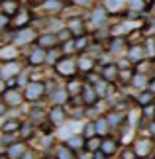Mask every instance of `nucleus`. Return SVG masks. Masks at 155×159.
I'll list each match as a JSON object with an SVG mask.
<instances>
[{
  "label": "nucleus",
  "mask_w": 155,
  "mask_h": 159,
  "mask_svg": "<svg viewBox=\"0 0 155 159\" xmlns=\"http://www.w3.org/2000/svg\"><path fill=\"white\" fill-rule=\"evenodd\" d=\"M43 93H45V87H43L41 83H30L28 89H26V98L28 100H38Z\"/></svg>",
  "instance_id": "1"
},
{
  "label": "nucleus",
  "mask_w": 155,
  "mask_h": 159,
  "mask_svg": "<svg viewBox=\"0 0 155 159\" xmlns=\"http://www.w3.org/2000/svg\"><path fill=\"white\" fill-rule=\"evenodd\" d=\"M79 122H69V124H63L61 126V130H59V136L63 138V139H71L73 136H77V132H79Z\"/></svg>",
  "instance_id": "2"
},
{
  "label": "nucleus",
  "mask_w": 155,
  "mask_h": 159,
  "mask_svg": "<svg viewBox=\"0 0 155 159\" xmlns=\"http://www.w3.org/2000/svg\"><path fill=\"white\" fill-rule=\"evenodd\" d=\"M57 73L63 77H71L73 73H75V63H73L71 59H63L57 63Z\"/></svg>",
  "instance_id": "3"
},
{
  "label": "nucleus",
  "mask_w": 155,
  "mask_h": 159,
  "mask_svg": "<svg viewBox=\"0 0 155 159\" xmlns=\"http://www.w3.org/2000/svg\"><path fill=\"white\" fill-rule=\"evenodd\" d=\"M18 57V49L14 45H2L0 47V59L2 61H12Z\"/></svg>",
  "instance_id": "4"
},
{
  "label": "nucleus",
  "mask_w": 155,
  "mask_h": 159,
  "mask_svg": "<svg viewBox=\"0 0 155 159\" xmlns=\"http://www.w3.org/2000/svg\"><path fill=\"white\" fill-rule=\"evenodd\" d=\"M67 26H69L71 34H83L84 32V22L80 20V18H71V20L67 22Z\"/></svg>",
  "instance_id": "5"
},
{
  "label": "nucleus",
  "mask_w": 155,
  "mask_h": 159,
  "mask_svg": "<svg viewBox=\"0 0 155 159\" xmlns=\"http://www.w3.org/2000/svg\"><path fill=\"white\" fill-rule=\"evenodd\" d=\"M20 100H22V96L18 94L16 90H6V93H4V104L18 106V104H20Z\"/></svg>",
  "instance_id": "6"
},
{
  "label": "nucleus",
  "mask_w": 155,
  "mask_h": 159,
  "mask_svg": "<svg viewBox=\"0 0 155 159\" xmlns=\"http://www.w3.org/2000/svg\"><path fill=\"white\" fill-rule=\"evenodd\" d=\"M49 120H51L53 124H63V120H65L63 106H55V108H51V112H49Z\"/></svg>",
  "instance_id": "7"
},
{
  "label": "nucleus",
  "mask_w": 155,
  "mask_h": 159,
  "mask_svg": "<svg viewBox=\"0 0 155 159\" xmlns=\"http://www.w3.org/2000/svg\"><path fill=\"white\" fill-rule=\"evenodd\" d=\"M32 39H34L32 30H20V32H16V43H30Z\"/></svg>",
  "instance_id": "8"
},
{
  "label": "nucleus",
  "mask_w": 155,
  "mask_h": 159,
  "mask_svg": "<svg viewBox=\"0 0 155 159\" xmlns=\"http://www.w3.org/2000/svg\"><path fill=\"white\" fill-rule=\"evenodd\" d=\"M24 151H26V148H24L22 143H12L8 148V157L10 159H20L24 155Z\"/></svg>",
  "instance_id": "9"
},
{
  "label": "nucleus",
  "mask_w": 155,
  "mask_h": 159,
  "mask_svg": "<svg viewBox=\"0 0 155 159\" xmlns=\"http://www.w3.org/2000/svg\"><path fill=\"white\" fill-rule=\"evenodd\" d=\"M43 61H45V51L39 49V47L30 53V63H32V65H41Z\"/></svg>",
  "instance_id": "10"
},
{
  "label": "nucleus",
  "mask_w": 155,
  "mask_h": 159,
  "mask_svg": "<svg viewBox=\"0 0 155 159\" xmlns=\"http://www.w3.org/2000/svg\"><path fill=\"white\" fill-rule=\"evenodd\" d=\"M83 100L86 102V104H94V100H96V90L92 89V87H84V89H83Z\"/></svg>",
  "instance_id": "11"
},
{
  "label": "nucleus",
  "mask_w": 155,
  "mask_h": 159,
  "mask_svg": "<svg viewBox=\"0 0 155 159\" xmlns=\"http://www.w3.org/2000/svg\"><path fill=\"white\" fill-rule=\"evenodd\" d=\"M151 149V142L149 139H141V142H138V145H135V153L138 155H147Z\"/></svg>",
  "instance_id": "12"
},
{
  "label": "nucleus",
  "mask_w": 155,
  "mask_h": 159,
  "mask_svg": "<svg viewBox=\"0 0 155 159\" xmlns=\"http://www.w3.org/2000/svg\"><path fill=\"white\" fill-rule=\"evenodd\" d=\"M102 77L106 79V81H114V79L118 77V67L116 65H106L102 71Z\"/></svg>",
  "instance_id": "13"
},
{
  "label": "nucleus",
  "mask_w": 155,
  "mask_h": 159,
  "mask_svg": "<svg viewBox=\"0 0 155 159\" xmlns=\"http://www.w3.org/2000/svg\"><path fill=\"white\" fill-rule=\"evenodd\" d=\"M120 8H124V2H122V0H110V2L104 4V10H106V12H112V14H114V12H120Z\"/></svg>",
  "instance_id": "14"
},
{
  "label": "nucleus",
  "mask_w": 155,
  "mask_h": 159,
  "mask_svg": "<svg viewBox=\"0 0 155 159\" xmlns=\"http://www.w3.org/2000/svg\"><path fill=\"white\" fill-rule=\"evenodd\" d=\"M100 149H102L104 155H112L114 151H116V143L112 142V139H104L102 145H100Z\"/></svg>",
  "instance_id": "15"
},
{
  "label": "nucleus",
  "mask_w": 155,
  "mask_h": 159,
  "mask_svg": "<svg viewBox=\"0 0 155 159\" xmlns=\"http://www.w3.org/2000/svg\"><path fill=\"white\" fill-rule=\"evenodd\" d=\"M55 41H57L55 35H41L39 38V49H43V47H53Z\"/></svg>",
  "instance_id": "16"
},
{
  "label": "nucleus",
  "mask_w": 155,
  "mask_h": 159,
  "mask_svg": "<svg viewBox=\"0 0 155 159\" xmlns=\"http://www.w3.org/2000/svg\"><path fill=\"white\" fill-rule=\"evenodd\" d=\"M30 20V12L28 10H18V14H16V26H26V22Z\"/></svg>",
  "instance_id": "17"
},
{
  "label": "nucleus",
  "mask_w": 155,
  "mask_h": 159,
  "mask_svg": "<svg viewBox=\"0 0 155 159\" xmlns=\"http://www.w3.org/2000/svg\"><path fill=\"white\" fill-rule=\"evenodd\" d=\"M16 71H18V65H16V63L6 65L4 69L0 71V79H2V77H14V75H16Z\"/></svg>",
  "instance_id": "18"
},
{
  "label": "nucleus",
  "mask_w": 155,
  "mask_h": 159,
  "mask_svg": "<svg viewBox=\"0 0 155 159\" xmlns=\"http://www.w3.org/2000/svg\"><path fill=\"white\" fill-rule=\"evenodd\" d=\"M106 130H108V122L106 120H96L94 122V132L98 134V136H104Z\"/></svg>",
  "instance_id": "19"
},
{
  "label": "nucleus",
  "mask_w": 155,
  "mask_h": 159,
  "mask_svg": "<svg viewBox=\"0 0 155 159\" xmlns=\"http://www.w3.org/2000/svg\"><path fill=\"white\" fill-rule=\"evenodd\" d=\"M92 69V59L90 57H79V71H90Z\"/></svg>",
  "instance_id": "20"
},
{
  "label": "nucleus",
  "mask_w": 155,
  "mask_h": 159,
  "mask_svg": "<svg viewBox=\"0 0 155 159\" xmlns=\"http://www.w3.org/2000/svg\"><path fill=\"white\" fill-rule=\"evenodd\" d=\"M144 57V49L141 47H132L130 49V61H139Z\"/></svg>",
  "instance_id": "21"
},
{
  "label": "nucleus",
  "mask_w": 155,
  "mask_h": 159,
  "mask_svg": "<svg viewBox=\"0 0 155 159\" xmlns=\"http://www.w3.org/2000/svg\"><path fill=\"white\" fill-rule=\"evenodd\" d=\"M57 159H73V153H71V149L69 148H63V145H61V148H57Z\"/></svg>",
  "instance_id": "22"
},
{
  "label": "nucleus",
  "mask_w": 155,
  "mask_h": 159,
  "mask_svg": "<svg viewBox=\"0 0 155 159\" xmlns=\"http://www.w3.org/2000/svg\"><path fill=\"white\" fill-rule=\"evenodd\" d=\"M2 8L6 14H16L18 12V4L16 2H2Z\"/></svg>",
  "instance_id": "23"
},
{
  "label": "nucleus",
  "mask_w": 155,
  "mask_h": 159,
  "mask_svg": "<svg viewBox=\"0 0 155 159\" xmlns=\"http://www.w3.org/2000/svg\"><path fill=\"white\" fill-rule=\"evenodd\" d=\"M151 98H153V94H151V93H141L138 100H139V104H141V106H149Z\"/></svg>",
  "instance_id": "24"
},
{
  "label": "nucleus",
  "mask_w": 155,
  "mask_h": 159,
  "mask_svg": "<svg viewBox=\"0 0 155 159\" xmlns=\"http://www.w3.org/2000/svg\"><path fill=\"white\" fill-rule=\"evenodd\" d=\"M18 128H20V124H18L16 120H10V122H6V124L2 126V130L4 132H16Z\"/></svg>",
  "instance_id": "25"
},
{
  "label": "nucleus",
  "mask_w": 155,
  "mask_h": 159,
  "mask_svg": "<svg viewBox=\"0 0 155 159\" xmlns=\"http://www.w3.org/2000/svg\"><path fill=\"white\" fill-rule=\"evenodd\" d=\"M104 18H106V10H104V8H96L94 14H92V20H94V22H102Z\"/></svg>",
  "instance_id": "26"
},
{
  "label": "nucleus",
  "mask_w": 155,
  "mask_h": 159,
  "mask_svg": "<svg viewBox=\"0 0 155 159\" xmlns=\"http://www.w3.org/2000/svg\"><path fill=\"white\" fill-rule=\"evenodd\" d=\"M100 145H102V142H100L98 138H90V139H89V143H86V148H89L90 151H94L96 148H100Z\"/></svg>",
  "instance_id": "27"
},
{
  "label": "nucleus",
  "mask_w": 155,
  "mask_h": 159,
  "mask_svg": "<svg viewBox=\"0 0 155 159\" xmlns=\"http://www.w3.org/2000/svg\"><path fill=\"white\" fill-rule=\"evenodd\" d=\"M134 84H135V89H145L147 87V81H145V77L138 75V77L134 79Z\"/></svg>",
  "instance_id": "28"
},
{
  "label": "nucleus",
  "mask_w": 155,
  "mask_h": 159,
  "mask_svg": "<svg viewBox=\"0 0 155 159\" xmlns=\"http://www.w3.org/2000/svg\"><path fill=\"white\" fill-rule=\"evenodd\" d=\"M108 124H112V126H118L122 122V114H118V112H114V114H110V118L106 120Z\"/></svg>",
  "instance_id": "29"
},
{
  "label": "nucleus",
  "mask_w": 155,
  "mask_h": 159,
  "mask_svg": "<svg viewBox=\"0 0 155 159\" xmlns=\"http://www.w3.org/2000/svg\"><path fill=\"white\" fill-rule=\"evenodd\" d=\"M69 145H73V148H83V145H84V142H83V138H75V136H73L71 139H69Z\"/></svg>",
  "instance_id": "30"
},
{
  "label": "nucleus",
  "mask_w": 155,
  "mask_h": 159,
  "mask_svg": "<svg viewBox=\"0 0 155 159\" xmlns=\"http://www.w3.org/2000/svg\"><path fill=\"white\" fill-rule=\"evenodd\" d=\"M92 134H94V122L86 124V128H84V136L86 138H92Z\"/></svg>",
  "instance_id": "31"
},
{
  "label": "nucleus",
  "mask_w": 155,
  "mask_h": 159,
  "mask_svg": "<svg viewBox=\"0 0 155 159\" xmlns=\"http://www.w3.org/2000/svg\"><path fill=\"white\" fill-rule=\"evenodd\" d=\"M43 6H45V8H49V10H57V8H61V2H55V0H49V2H45Z\"/></svg>",
  "instance_id": "32"
},
{
  "label": "nucleus",
  "mask_w": 155,
  "mask_h": 159,
  "mask_svg": "<svg viewBox=\"0 0 155 159\" xmlns=\"http://www.w3.org/2000/svg\"><path fill=\"white\" fill-rule=\"evenodd\" d=\"M79 89H80V84H79L77 81H71V83H69V93L75 94V93H79Z\"/></svg>",
  "instance_id": "33"
},
{
  "label": "nucleus",
  "mask_w": 155,
  "mask_h": 159,
  "mask_svg": "<svg viewBox=\"0 0 155 159\" xmlns=\"http://www.w3.org/2000/svg\"><path fill=\"white\" fill-rule=\"evenodd\" d=\"M75 47H77V49H84V47H86V38H79L75 41Z\"/></svg>",
  "instance_id": "34"
},
{
  "label": "nucleus",
  "mask_w": 155,
  "mask_h": 159,
  "mask_svg": "<svg viewBox=\"0 0 155 159\" xmlns=\"http://www.w3.org/2000/svg\"><path fill=\"white\" fill-rule=\"evenodd\" d=\"M120 77L124 79V81H130V79H132V71H128V69H126V71H122V73H120Z\"/></svg>",
  "instance_id": "35"
},
{
  "label": "nucleus",
  "mask_w": 155,
  "mask_h": 159,
  "mask_svg": "<svg viewBox=\"0 0 155 159\" xmlns=\"http://www.w3.org/2000/svg\"><path fill=\"white\" fill-rule=\"evenodd\" d=\"M6 24H8V16H6V14H0V28H4Z\"/></svg>",
  "instance_id": "36"
},
{
  "label": "nucleus",
  "mask_w": 155,
  "mask_h": 159,
  "mask_svg": "<svg viewBox=\"0 0 155 159\" xmlns=\"http://www.w3.org/2000/svg\"><path fill=\"white\" fill-rule=\"evenodd\" d=\"M69 30H67V32H59V35H57V39H65V38H69Z\"/></svg>",
  "instance_id": "37"
},
{
  "label": "nucleus",
  "mask_w": 155,
  "mask_h": 159,
  "mask_svg": "<svg viewBox=\"0 0 155 159\" xmlns=\"http://www.w3.org/2000/svg\"><path fill=\"white\" fill-rule=\"evenodd\" d=\"M130 6H132V8H144V2H130Z\"/></svg>",
  "instance_id": "38"
},
{
  "label": "nucleus",
  "mask_w": 155,
  "mask_h": 159,
  "mask_svg": "<svg viewBox=\"0 0 155 159\" xmlns=\"http://www.w3.org/2000/svg\"><path fill=\"white\" fill-rule=\"evenodd\" d=\"M28 134H30V126H22V136L28 138Z\"/></svg>",
  "instance_id": "39"
},
{
  "label": "nucleus",
  "mask_w": 155,
  "mask_h": 159,
  "mask_svg": "<svg viewBox=\"0 0 155 159\" xmlns=\"http://www.w3.org/2000/svg\"><path fill=\"white\" fill-rule=\"evenodd\" d=\"M120 47H122V39H116V43L112 45V49H114V51H118Z\"/></svg>",
  "instance_id": "40"
},
{
  "label": "nucleus",
  "mask_w": 155,
  "mask_h": 159,
  "mask_svg": "<svg viewBox=\"0 0 155 159\" xmlns=\"http://www.w3.org/2000/svg\"><path fill=\"white\" fill-rule=\"evenodd\" d=\"M49 61H55V59H57V53H55V51H51V53H49V57H47Z\"/></svg>",
  "instance_id": "41"
},
{
  "label": "nucleus",
  "mask_w": 155,
  "mask_h": 159,
  "mask_svg": "<svg viewBox=\"0 0 155 159\" xmlns=\"http://www.w3.org/2000/svg\"><path fill=\"white\" fill-rule=\"evenodd\" d=\"M147 51H149V55H153V41L147 43Z\"/></svg>",
  "instance_id": "42"
},
{
  "label": "nucleus",
  "mask_w": 155,
  "mask_h": 159,
  "mask_svg": "<svg viewBox=\"0 0 155 159\" xmlns=\"http://www.w3.org/2000/svg\"><path fill=\"white\" fill-rule=\"evenodd\" d=\"M149 93H151V94L155 93V81H151V83H149Z\"/></svg>",
  "instance_id": "43"
},
{
  "label": "nucleus",
  "mask_w": 155,
  "mask_h": 159,
  "mask_svg": "<svg viewBox=\"0 0 155 159\" xmlns=\"http://www.w3.org/2000/svg\"><path fill=\"white\" fill-rule=\"evenodd\" d=\"M94 159H104V155H102V153H98V151H94Z\"/></svg>",
  "instance_id": "44"
},
{
  "label": "nucleus",
  "mask_w": 155,
  "mask_h": 159,
  "mask_svg": "<svg viewBox=\"0 0 155 159\" xmlns=\"http://www.w3.org/2000/svg\"><path fill=\"white\" fill-rule=\"evenodd\" d=\"M124 159H134V155H132V153L128 151V153H124Z\"/></svg>",
  "instance_id": "45"
},
{
  "label": "nucleus",
  "mask_w": 155,
  "mask_h": 159,
  "mask_svg": "<svg viewBox=\"0 0 155 159\" xmlns=\"http://www.w3.org/2000/svg\"><path fill=\"white\" fill-rule=\"evenodd\" d=\"M6 112V104H0V114H4Z\"/></svg>",
  "instance_id": "46"
},
{
  "label": "nucleus",
  "mask_w": 155,
  "mask_h": 159,
  "mask_svg": "<svg viewBox=\"0 0 155 159\" xmlns=\"http://www.w3.org/2000/svg\"><path fill=\"white\" fill-rule=\"evenodd\" d=\"M0 93H4V81L0 79Z\"/></svg>",
  "instance_id": "47"
},
{
  "label": "nucleus",
  "mask_w": 155,
  "mask_h": 159,
  "mask_svg": "<svg viewBox=\"0 0 155 159\" xmlns=\"http://www.w3.org/2000/svg\"><path fill=\"white\" fill-rule=\"evenodd\" d=\"M24 159H34V155L32 153H24Z\"/></svg>",
  "instance_id": "48"
}]
</instances>
